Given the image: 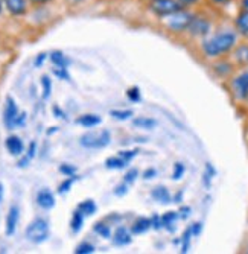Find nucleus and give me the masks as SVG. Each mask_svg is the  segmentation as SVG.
Wrapping results in <instances>:
<instances>
[{
	"label": "nucleus",
	"instance_id": "nucleus-1",
	"mask_svg": "<svg viewBox=\"0 0 248 254\" xmlns=\"http://www.w3.org/2000/svg\"><path fill=\"white\" fill-rule=\"evenodd\" d=\"M236 44V34L232 31H224L202 43V51L207 57H221L233 49Z\"/></svg>",
	"mask_w": 248,
	"mask_h": 254
},
{
	"label": "nucleus",
	"instance_id": "nucleus-2",
	"mask_svg": "<svg viewBox=\"0 0 248 254\" xmlns=\"http://www.w3.org/2000/svg\"><path fill=\"white\" fill-rule=\"evenodd\" d=\"M111 142V134L108 129L87 132L79 138V143L87 149H102L107 148Z\"/></svg>",
	"mask_w": 248,
	"mask_h": 254
},
{
	"label": "nucleus",
	"instance_id": "nucleus-3",
	"mask_svg": "<svg viewBox=\"0 0 248 254\" xmlns=\"http://www.w3.org/2000/svg\"><path fill=\"white\" fill-rule=\"evenodd\" d=\"M26 238L32 244H41L49 238V224L46 219L43 218H35L25 232Z\"/></svg>",
	"mask_w": 248,
	"mask_h": 254
},
{
	"label": "nucleus",
	"instance_id": "nucleus-4",
	"mask_svg": "<svg viewBox=\"0 0 248 254\" xmlns=\"http://www.w3.org/2000/svg\"><path fill=\"white\" fill-rule=\"evenodd\" d=\"M193 14L186 11V9H182V11H177L171 15H168L166 18V25L171 31L174 32H183V31H187L190 23L193 20Z\"/></svg>",
	"mask_w": 248,
	"mask_h": 254
},
{
	"label": "nucleus",
	"instance_id": "nucleus-5",
	"mask_svg": "<svg viewBox=\"0 0 248 254\" xmlns=\"http://www.w3.org/2000/svg\"><path fill=\"white\" fill-rule=\"evenodd\" d=\"M182 9L185 8L182 6V3H180L178 0H152V3H151V11L155 15H160V17H168Z\"/></svg>",
	"mask_w": 248,
	"mask_h": 254
},
{
	"label": "nucleus",
	"instance_id": "nucleus-6",
	"mask_svg": "<svg viewBox=\"0 0 248 254\" xmlns=\"http://www.w3.org/2000/svg\"><path fill=\"white\" fill-rule=\"evenodd\" d=\"M18 107L15 104V101L12 98L6 99V105H5V111H3V122L6 125L8 129H14L17 119H18Z\"/></svg>",
	"mask_w": 248,
	"mask_h": 254
},
{
	"label": "nucleus",
	"instance_id": "nucleus-7",
	"mask_svg": "<svg viewBox=\"0 0 248 254\" xmlns=\"http://www.w3.org/2000/svg\"><path fill=\"white\" fill-rule=\"evenodd\" d=\"M233 93L238 99L244 101L248 98V70L242 72L239 76H236L232 82Z\"/></svg>",
	"mask_w": 248,
	"mask_h": 254
},
{
	"label": "nucleus",
	"instance_id": "nucleus-8",
	"mask_svg": "<svg viewBox=\"0 0 248 254\" xmlns=\"http://www.w3.org/2000/svg\"><path fill=\"white\" fill-rule=\"evenodd\" d=\"M190 32V35L193 37H204L210 32V21L204 17H193L190 26L187 29Z\"/></svg>",
	"mask_w": 248,
	"mask_h": 254
},
{
	"label": "nucleus",
	"instance_id": "nucleus-9",
	"mask_svg": "<svg viewBox=\"0 0 248 254\" xmlns=\"http://www.w3.org/2000/svg\"><path fill=\"white\" fill-rule=\"evenodd\" d=\"M37 204L44 210H49L55 205V196L49 189H41L37 193Z\"/></svg>",
	"mask_w": 248,
	"mask_h": 254
},
{
	"label": "nucleus",
	"instance_id": "nucleus-10",
	"mask_svg": "<svg viewBox=\"0 0 248 254\" xmlns=\"http://www.w3.org/2000/svg\"><path fill=\"white\" fill-rule=\"evenodd\" d=\"M5 146H6L8 152H9L11 155H14V157L21 155V154H23V151H25L23 142H21V138L17 137V135L8 137V138H6V142H5Z\"/></svg>",
	"mask_w": 248,
	"mask_h": 254
},
{
	"label": "nucleus",
	"instance_id": "nucleus-11",
	"mask_svg": "<svg viewBox=\"0 0 248 254\" xmlns=\"http://www.w3.org/2000/svg\"><path fill=\"white\" fill-rule=\"evenodd\" d=\"M113 242L115 245H119V247H124V245H128L132 242V235H131V230H128L126 227H118L116 232H115V236H113Z\"/></svg>",
	"mask_w": 248,
	"mask_h": 254
},
{
	"label": "nucleus",
	"instance_id": "nucleus-12",
	"mask_svg": "<svg viewBox=\"0 0 248 254\" xmlns=\"http://www.w3.org/2000/svg\"><path fill=\"white\" fill-rule=\"evenodd\" d=\"M18 219H20V209H18L17 205H11V209L8 212V216H6V235L8 236L15 233Z\"/></svg>",
	"mask_w": 248,
	"mask_h": 254
},
{
	"label": "nucleus",
	"instance_id": "nucleus-13",
	"mask_svg": "<svg viewBox=\"0 0 248 254\" xmlns=\"http://www.w3.org/2000/svg\"><path fill=\"white\" fill-rule=\"evenodd\" d=\"M151 196H152L154 201L160 202V204H169V202H172L171 192L168 190L166 186H155L151 190Z\"/></svg>",
	"mask_w": 248,
	"mask_h": 254
},
{
	"label": "nucleus",
	"instance_id": "nucleus-14",
	"mask_svg": "<svg viewBox=\"0 0 248 254\" xmlns=\"http://www.w3.org/2000/svg\"><path fill=\"white\" fill-rule=\"evenodd\" d=\"M5 6L12 15H21L28 9L26 0H5Z\"/></svg>",
	"mask_w": 248,
	"mask_h": 254
},
{
	"label": "nucleus",
	"instance_id": "nucleus-15",
	"mask_svg": "<svg viewBox=\"0 0 248 254\" xmlns=\"http://www.w3.org/2000/svg\"><path fill=\"white\" fill-rule=\"evenodd\" d=\"M76 124L85 128H95L96 125L101 124V118L98 114H82V116L76 119Z\"/></svg>",
	"mask_w": 248,
	"mask_h": 254
},
{
	"label": "nucleus",
	"instance_id": "nucleus-16",
	"mask_svg": "<svg viewBox=\"0 0 248 254\" xmlns=\"http://www.w3.org/2000/svg\"><path fill=\"white\" fill-rule=\"evenodd\" d=\"M151 228V219L149 218H139L136 222L131 225V233L134 235H143Z\"/></svg>",
	"mask_w": 248,
	"mask_h": 254
},
{
	"label": "nucleus",
	"instance_id": "nucleus-17",
	"mask_svg": "<svg viewBox=\"0 0 248 254\" xmlns=\"http://www.w3.org/2000/svg\"><path fill=\"white\" fill-rule=\"evenodd\" d=\"M178 221V213L177 212H168L162 216V224H163V228H166L169 233H174L175 232V224Z\"/></svg>",
	"mask_w": 248,
	"mask_h": 254
},
{
	"label": "nucleus",
	"instance_id": "nucleus-18",
	"mask_svg": "<svg viewBox=\"0 0 248 254\" xmlns=\"http://www.w3.org/2000/svg\"><path fill=\"white\" fill-rule=\"evenodd\" d=\"M78 210L84 215V216H92L96 213L98 210V205L93 199H85L81 204H78Z\"/></svg>",
	"mask_w": 248,
	"mask_h": 254
},
{
	"label": "nucleus",
	"instance_id": "nucleus-19",
	"mask_svg": "<svg viewBox=\"0 0 248 254\" xmlns=\"http://www.w3.org/2000/svg\"><path fill=\"white\" fill-rule=\"evenodd\" d=\"M51 61L54 63L55 67H61V68H67L70 64V60L67 58L61 51H54L51 54Z\"/></svg>",
	"mask_w": 248,
	"mask_h": 254
},
{
	"label": "nucleus",
	"instance_id": "nucleus-20",
	"mask_svg": "<svg viewBox=\"0 0 248 254\" xmlns=\"http://www.w3.org/2000/svg\"><path fill=\"white\" fill-rule=\"evenodd\" d=\"M129 163L128 161H125L122 157H119V155H115V157H110V158H107V161H105V166L108 168V169H116V171H119V169H124V168H126Z\"/></svg>",
	"mask_w": 248,
	"mask_h": 254
},
{
	"label": "nucleus",
	"instance_id": "nucleus-21",
	"mask_svg": "<svg viewBox=\"0 0 248 254\" xmlns=\"http://www.w3.org/2000/svg\"><path fill=\"white\" fill-rule=\"evenodd\" d=\"M215 175H216V169L213 168V165L206 163V169H204V174H202V184H204L206 189H210Z\"/></svg>",
	"mask_w": 248,
	"mask_h": 254
},
{
	"label": "nucleus",
	"instance_id": "nucleus-22",
	"mask_svg": "<svg viewBox=\"0 0 248 254\" xmlns=\"http://www.w3.org/2000/svg\"><path fill=\"white\" fill-rule=\"evenodd\" d=\"M134 127L142 128V129H154L157 127V121L152 118H146V116H140L134 119Z\"/></svg>",
	"mask_w": 248,
	"mask_h": 254
},
{
	"label": "nucleus",
	"instance_id": "nucleus-23",
	"mask_svg": "<svg viewBox=\"0 0 248 254\" xmlns=\"http://www.w3.org/2000/svg\"><path fill=\"white\" fill-rule=\"evenodd\" d=\"M236 28H238V31L242 35L248 37V11H242L238 15V18H236Z\"/></svg>",
	"mask_w": 248,
	"mask_h": 254
},
{
	"label": "nucleus",
	"instance_id": "nucleus-24",
	"mask_svg": "<svg viewBox=\"0 0 248 254\" xmlns=\"http://www.w3.org/2000/svg\"><path fill=\"white\" fill-rule=\"evenodd\" d=\"M192 238H193V235H192V230H190V227H187V228L185 230V233H183L182 239H180V242H182V250H180V251H182L183 254H186V253L190 250Z\"/></svg>",
	"mask_w": 248,
	"mask_h": 254
},
{
	"label": "nucleus",
	"instance_id": "nucleus-25",
	"mask_svg": "<svg viewBox=\"0 0 248 254\" xmlns=\"http://www.w3.org/2000/svg\"><path fill=\"white\" fill-rule=\"evenodd\" d=\"M70 227H72V230H73L75 233H78V232H81V230H82V227H84V215L79 210L73 212V216H72V221H70Z\"/></svg>",
	"mask_w": 248,
	"mask_h": 254
},
{
	"label": "nucleus",
	"instance_id": "nucleus-26",
	"mask_svg": "<svg viewBox=\"0 0 248 254\" xmlns=\"http://www.w3.org/2000/svg\"><path fill=\"white\" fill-rule=\"evenodd\" d=\"M95 233L104 239H108L111 236V228L107 222H96L95 224Z\"/></svg>",
	"mask_w": 248,
	"mask_h": 254
},
{
	"label": "nucleus",
	"instance_id": "nucleus-27",
	"mask_svg": "<svg viewBox=\"0 0 248 254\" xmlns=\"http://www.w3.org/2000/svg\"><path fill=\"white\" fill-rule=\"evenodd\" d=\"M78 180V177H76V174L75 175H70V177H67L61 184H60V188H58V193L60 195H64V193H67L70 190V188H72V184L75 183Z\"/></svg>",
	"mask_w": 248,
	"mask_h": 254
},
{
	"label": "nucleus",
	"instance_id": "nucleus-28",
	"mask_svg": "<svg viewBox=\"0 0 248 254\" xmlns=\"http://www.w3.org/2000/svg\"><path fill=\"white\" fill-rule=\"evenodd\" d=\"M110 114L118 121H126L132 116V110H111Z\"/></svg>",
	"mask_w": 248,
	"mask_h": 254
},
{
	"label": "nucleus",
	"instance_id": "nucleus-29",
	"mask_svg": "<svg viewBox=\"0 0 248 254\" xmlns=\"http://www.w3.org/2000/svg\"><path fill=\"white\" fill-rule=\"evenodd\" d=\"M41 88H43V98L48 99L51 96V91H52V81L49 76L41 78Z\"/></svg>",
	"mask_w": 248,
	"mask_h": 254
},
{
	"label": "nucleus",
	"instance_id": "nucleus-30",
	"mask_svg": "<svg viewBox=\"0 0 248 254\" xmlns=\"http://www.w3.org/2000/svg\"><path fill=\"white\" fill-rule=\"evenodd\" d=\"M235 57L241 64H247L248 63V46H239L236 49Z\"/></svg>",
	"mask_w": 248,
	"mask_h": 254
},
{
	"label": "nucleus",
	"instance_id": "nucleus-31",
	"mask_svg": "<svg viewBox=\"0 0 248 254\" xmlns=\"http://www.w3.org/2000/svg\"><path fill=\"white\" fill-rule=\"evenodd\" d=\"M126 98L131 102H140L142 101V93H140V88L139 87H131L126 91Z\"/></svg>",
	"mask_w": 248,
	"mask_h": 254
},
{
	"label": "nucleus",
	"instance_id": "nucleus-32",
	"mask_svg": "<svg viewBox=\"0 0 248 254\" xmlns=\"http://www.w3.org/2000/svg\"><path fill=\"white\" fill-rule=\"evenodd\" d=\"M75 253L76 254H92V253H95V245L90 242H82L76 247Z\"/></svg>",
	"mask_w": 248,
	"mask_h": 254
},
{
	"label": "nucleus",
	"instance_id": "nucleus-33",
	"mask_svg": "<svg viewBox=\"0 0 248 254\" xmlns=\"http://www.w3.org/2000/svg\"><path fill=\"white\" fill-rule=\"evenodd\" d=\"M52 73H54L58 79H62V81H70V75H69V72H67V68L54 67V68H52Z\"/></svg>",
	"mask_w": 248,
	"mask_h": 254
},
{
	"label": "nucleus",
	"instance_id": "nucleus-34",
	"mask_svg": "<svg viewBox=\"0 0 248 254\" xmlns=\"http://www.w3.org/2000/svg\"><path fill=\"white\" fill-rule=\"evenodd\" d=\"M185 172H186V168H185V165L183 163H175L174 165V171H172V178L174 180H180L183 175H185Z\"/></svg>",
	"mask_w": 248,
	"mask_h": 254
},
{
	"label": "nucleus",
	"instance_id": "nucleus-35",
	"mask_svg": "<svg viewBox=\"0 0 248 254\" xmlns=\"http://www.w3.org/2000/svg\"><path fill=\"white\" fill-rule=\"evenodd\" d=\"M137 177H139V169H136V168H131L126 174H125V177H124V181L126 183V184H132L134 181L137 180Z\"/></svg>",
	"mask_w": 248,
	"mask_h": 254
},
{
	"label": "nucleus",
	"instance_id": "nucleus-36",
	"mask_svg": "<svg viewBox=\"0 0 248 254\" xmlns=\"http://www.w3.org/2000/svg\"><path fill=\"white\" fill-rule=\"evenodd\" d=\"M151 228H154V230H162L163 228V224H162V216L160 215H157V213H154L151 218Z\"/></svg>",
	"mask_w": 248,
	"mask_h": 254
},
{
	"label": "nucleus",
	"instance_id": "nucleus-37",
	"mask_svg": "<svg viewBox=\"0 0 248 254\" xmlns=\"http://www.w3.org/2000/svg\"><path fill=\"white\" fill-rule=\"evenodd\" d=\"M137 152H139L137 149H132V151H121L118 155H119V157H122L125 161H128V163H131L132 158L137 155Z\"/></svg>",
	"mask_w": 248,
	"mask_h": 254
},
{
	"label": "nucleus",
	"instance_id": "nucleus-38",
	"mask_svg": "<svg viewBox=\"0 0 248 254\" xmlns=\"http://www.w3.org/2000/svg\"><path fill=\"white\" fill-rule=\"evenodd\" d=\"M60 172L64 174L65 177H70V175H75L76 174V168L72 166V165H61L60 166Z\"/></svg>",
	"mask_w": 248,
	"mask_h": 254
},
{
	"label": "nucleus",
	"instance_id": "nucleus-39",
	"mask_svg": "<svg viewBox=\"0 0 248 254\" xmlns=\"http://www.w3.org/2000/svg\"><path fill=\"white\" fill-rule=\"evenodd\" d=\"M128 190H129V184H126V183L124 181L122 184H119V186H116V189H115V195H118V196H124V195H126V193H128Z\"/></svg>",
	"mask_w": 248,
	"mask_h": 254
},
{
	"label": "nucleus",
	"instance_id": "nucleus-40",
	"mask_svg": "<svg viewBox=\"0 0 248 254\" xmlns=\"http://www.w3.org/2000/svg\"><path fill=\"white\" fill-rule=\"evenodd\" d=\"M192 213V209L187 205H183V207H180V210H178V218H182V219H187Z\"/></svg>",
	"mask_w": 248,
	"mask_h": 254
},
{
	"label": "nucleus",
	"instance_id": "nucleus-41",
	"mask_svg": "<svg viewBox=\"0 0 248 254\" xmlns=\"http://www.w3.org/2000/svg\"><path fill=\"white\" fill-rule=\"evenodd\" d=\"M190 230H192V235L193 236H199L201 232H202V222H195L190 225Z\"/></svg>",
	"mask_w": 248,
	"mask_h": 254
},
{
	"label": "nucleus",
	"instance_id": "nucleus-42",
	"mask_svg": "<svg viewBox=\"0 0 248 254\" xmlns=\"http://www.w3.org/2000/svg\"><path fill=\"white\" fill-rule=\"evenodd\" d=\"M157 175V169H154V168H148L145 172H143V178L145 180H151V178H154Z\"/></svg>",
	"mask_w": 248,
	"mask_h": 254
},
{
	"label": "nucleus",
	"instance_id": "nucleus-43",
	"mask_svg": "<svg viewBox=\"0 0 248 254\" xmlns=\"http://www.w3.org/2000/svg\"><path fill=\"white\" fill-rule=\"evenodd\" d=\"M180 3H182V6L186 9V8H189V6H193V5H196L199 0H178Z\"/></svg>",
	"mask_w": 248,
	"mask_h": 254
},
{
	"label": "nucleus",
	"instance_id": "nucleus-44",
	"mask_svg": "<svg viewBox=\"0 0 248 254\" xmlns=\"http://www.w3.org/2000/svg\"><path fill=\"white\" fill-rule=\"evenodd\" d=\"M52 110H54V114H55L57 118H60V119H67V118H65V113H64L60 107H57V105H55Z\"/></svg>",
	"mask_w": 248,
	"mask_h": 254
},
{
	"label": "nucleus",
	"instance_id": "nucleus-45",
	"mask_svg": "<svg viewBox=\"0 0 248 254\" xmlns=\"http://www.w3.org/2000/svg\"><path fill=\"white\" fill-rule=\"evenodd\" d=\"M48 54H40L37 58H35V67H41V64L44 63V60H46Z\"/></svg>",
	"mask_w": 248,
	"mask_h": 254
},
{
	"label": "nucleus",
	"instance_id": "nucleus-46",
	"mask_svg": "<svg viewBox=\"0 0 248 254\" xmlns=\"http://www.w3.org/2000/svg\"><path fill=\"white\" fill-rule=\"evenodd\" d=\"M35 155V143H31V146H29V154L26 155L28 158H32Z\"/></svg>",
	"mask_w": 248,
	"mask_h": 254
},
{
	"label": "nucleus",
	"instance_id": "nucleus-47",
	"mask_svg": "<svg viewBox=\"0 0 248 254\" xmlns=\"http://www.w3.org/2000/svg\"><path fill=\"white\" fill-rule=\"evenodd\" d=\"M182 198H183V192L180 190V192H178V193H177V195L172 198V201H174V202H182Z\"/></svg>",
	"mask_w": 248,
	"mask_h": 254
},
{
	"label": "nucleus",
	"instance_id": "nucleus-48",
	"mask_svg": "<svg viewBox=\"0 0 248 254\" xmlns=\"http://www.w3.org/2000/svg\"><path fill=\"white\" fill-rule=\"evenodd\" d=\"M3 195H5V188H3V184L0 183V202L3 201Z\"/></svg>",
	"mask_w": 248,
	"mask_h": 254
},
{
	"label": "nucleus",
	"instance_id": "nucleus-49",
	"mask_svg": "<svg viewBox=\"0 0 248 254\" xmlns=\"http://www.w3.org/2000/svg\"><path fill=\"white\" fill-rule=\"evenodd\" d=\"M213 3H216V5H225V3H229L230 0H212Z\"/></svg>",
	"mask_w": 248,
	"mask_h": 254
},
{
	"label": "nucleus",
	"instance_id": "nucleus-50",
	"mask_svg": "<svg viewBox=\"0 0 248 254\" xmlns=\"http://www.w3.org/2000/svg\"><path fill=\"white\" fill-rule=\"evenodd\" d=\"M242 9L248 11V0H242Z\"/></svg>",
	"mask_w": 248,
	"mask_h": 254
},
{
	"label": "nucleus",
	"instance_id": "nucleus-51",
	"mask_svg": "<svg viewBox=\"0 0 248 254\" xmlns=\"http://www.w3.org/2000/svg\"><path fill=\"white\" fill-rule=\"evenodd\" d=\"M34 3H46V2H49V0H32Z\"/></svg>",
	"mask_w": 248,
	"mask_h": 254
},
{
	"label": "nucleus",
	"instance_id": "nucleus-52",
	"mask_svg": "<svg viewBox=\"0 0 248 254\" xmlns=\"http://www.w3.org/2000/svg\"><path fill=\"white\" fill-rule=\"evenodd\" d=\"M2 9H3V0H0V12H2Z\"/></svg>",
	"mask_w": 248,
	"mask_h": 254
},
{
	"label": "nucleus",
	"instance_id": "nucleus-53",
	"mask_svg": "<svg viewBox=\"0 0 248 254\" xmlns=\"http://www.w3.org/2000/svg\"><path fill=\"white\" fill-rule=\"evenodd\" d=\"M247 253H248V247H247Z\"/></svg>",
	"mask_w": 248,
	"mask_h": 254
},
{
	"label": "nucleus",
	"instance_id": "nucleus-54",
	"mask_svg": "<svg viewBox=\"0 0 248 254\" xmlns=\"http://www.w3.org/2000/svg\"><path fill=\"white\" fill-rule=\"evenodd\" d=\"M247 101H248V98H247Z\"/></svg>",
	"mask_w": 248,
	"mask_h": 254
}]
</instances>
